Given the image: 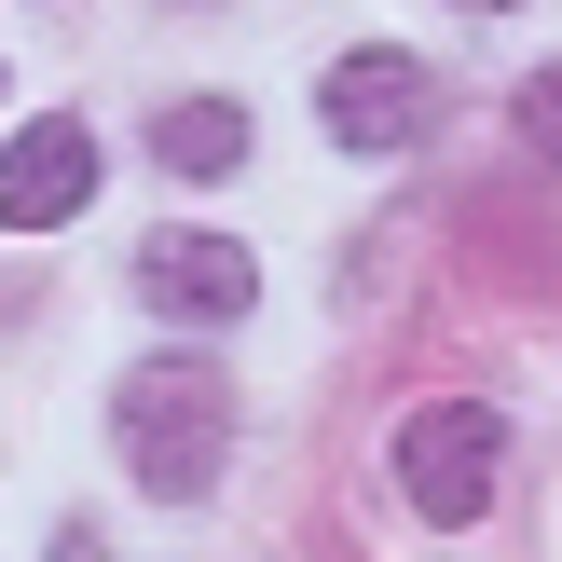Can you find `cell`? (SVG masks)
I'll list each match as a JSON object with an SVG mask.
<instances>
[{
	"label": "cell",
	"mask_w": 562,
	"mask_h": 562,
	"mask_svg": "<svg viewBox=\"0 0 562 562\" xmlns=\"http://www.w3.org/2000/svg\"><path fill=\"white\" fill-rule=\"evenodd\" d=\"M42 562H110V536H97V521H55V549Z\"/></svg>",
	"instance_id": "8"
},
{
	"label": "cell",
	"mask_w": 562,
	"mask_h": 562,
	"mask_svg": "<svg viewBox=\"0 0 562 562\" xmlns=\"http://www.w3.org/2000/svg\"><path fill=\"white\" fill-rule=\"evenodd\" d=\"M151 165H165V179H234V165H247V110H234V97L151 110Z\"/></svg>",
	"instance_id": "6"
},
{
	"label": "cell",
	"mask_w": 562,
	"mask_h": 562,
	"mask_svg": "<svg viewBox=\"0 0 562 562\" xmlns=\"http://www.w3.org/2000/svg\"><path fill=\"white\" fill-rule=\"evenodd\" d=\"M110 439H124V467L165 494V508H206L220 453H234V384H220L206 357H151V371L110 398Z\"/></svg>",
	"instance_id": "1"
},
{
	"label": "cell",
	"mask_w": 562,
	"mask_h": 562,
	"mask_svg": "<svg viewBox=\"0 0 562 562\" xmlns=\"http://www.w3.org/2000/svg\"><path fill=\"white\" fill-rule=\"evenodd\" d=\"M467 14H508V0H467Z\"/></svg>",
	"instance_id": "9"
},
{
	"label": "cell",
	"mask_w": 562,
	"mask_h": 562,
	"mask_svg": "<svg viewBox=\"0 0 562 562\" xmlns=\"http://www.w3.org/2000/svg\"><path fill=\"white\" fill-rule=\"evenodd\" d=\"M521 137L562 165V55H549V69H521Z\"/></svg>",
	"instance_id": "7"
},
{
	"label": "cell",
	"mask_w": 562,
	"mask_h": 562,
	"mask_svg": "<svg viewBox=\"0 0 562 562\" xmlns=\"http://www.w3.org/2000/svg\"><path fill=\"white\" fill-rule=\"evenodd\" d=\"M316 124L344 137V151H412V137L439 124V69H426V55H398V42H357V55H329Z\"/></svg>",
	"instance_id": "2"
},
{
	"label": "cell",
	"mask_w": 562,
	"mask_h": 562,
	"mask_svg": "<svg viewBox=\"0 0 562 562\" xmlns=\"http://www.w3.org/2000/svg\"><path fill=\"white\" fill-rule=\"evenodd\" d=\"M137 289H151V316L220 329V316H247V302H261V261H247L234 234H137Z\"/></svg>",
	"instance_id": "5"
},
{
	"label": "cell",
	"mask_w": 562,
	"mask_h": 562,
	"mask_svg": "<svg viewBox=\"0 0 562 562\" xmlns=\"http://www.w3.org/2000/svg\"><path fill=\"white\" fill-rule=\"evenodd\" d=\"M494 467H508V439H494V412L481 398H426L398 426V494L426 521H481L494 508Z\"/></svg>",
	"instance_id": "3"
},
{
	"label": "cell",
	"mask_w": 562,
	"mask_h": 562,
	"mask_svg": "<svg viewBox=\"0 0 562 562\" xmlns=\"http://www.w3.org/2000/svg\"><path fill=\"white\" fill-rule=\"evenodd\" d=\"M82 192H97V137H82L69 110H42L27 137H0V234H55V220H82Z\"/></svg>",
	"instance_id": "4"
}]
</instances>
